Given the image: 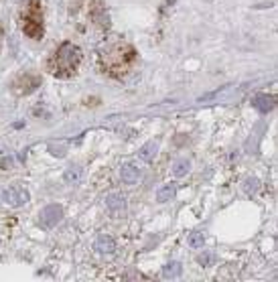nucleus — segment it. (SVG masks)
I'll return each instance as SVG.
<instances>
[{
    "label": "nucleus",
    "mask_w": 278,
    "mask_h": 282,
    "mask_svg": "<svg viewBox=\"0 0 278 282\" xmlns=\"http://www.w3.org/2000/svg\"><path fill=\"white\" fill-rule=\"evenodd\" d=\"M96 250L100 254H114V250H116V242L112 236L108 234H102L98 240H96Z\"/></svg>",
    "instance_id": "nucleus-8"
},
{
    "label": "nucleus",
    "mask_w": 278,
    "mask_h": 282,
    "mask_svg": "<svg viewBox=\"0 0 278 282\" xmlns=\"http://www.w3.org/2000/svg\"><path fill=\"white\" fill-rule=\"evenodd\" d=\"M63 181L69 183V185H77L81 181V169L79 167H69L63 175Z\"/></svg>",
    "instance_id": "nucleus-14"
},
{
    "label": "nucleus",
    "mask_w": 278,
    "mask_h": 282,
    "mask_svg": "<svg viewBox=\"0 0 278 282\" xmlns=\"http://www.w3.org/2000/svg\"><path fill=\"white\" fill-rule=\"evenodd\" d=\"M79 61H81V49L77 45L65 41L55 51L53 59L49 61V69L57 77H69V75L75 73Z\"/></svg>",
    "instance_id": "nucleus-1"
},
{
    "label": "nucleus",
    "mask_w": 278,
    "mask_h": 282,
    "mask_svg": "<svg viewBox=\"0 0 278 282\" xmlns=\"http://www.w3.org/2000/svg\"><path fill=\"white\" fill-rule=\"evenodd\" d=\"M120 177H122V181H124L126 185H134L140 179V169L134 163H126V165H122Z\"/></svg>",
    "instance_id": "nucleus-7"
},
{
    "label": "nucleus",
    "mask_w": 278,
    "mask_h": 282,
    "mask_svg": "<svg viewBox=\"0 0 278 282\" xmlns=\"http://www.w3.org/2000/svg\"><path fill=\"white\" fill-rule=\"evenodd\" d=\"M244 189H246V193H248V195L256 193V189H258V179H246V181H244Z\"/></svg>",
    "instance_id": "nucleus-17"
},
{
    "label": "nucleus",
    "mask_w": 278,
    "mask_h": 282,
    "mask_svg": "<svg viewBox=\"0 0 278 282\" xmlns=\"http://www.w3.org/2000/svg\"><path fill=\"white\" fill-rule=\"evenodd\" d=\"M181 272H183V266H181L179 262H169V264L163 268V274H165L167 278H177V276H181Z\"/></svg>",
    "instance_id": "nucleus-15"
},
{
    "label": "nucleus",
    "mask_w": 278,
    "mask_h": 282,
    "mask_svg": "<svg viewBox=\"0 0 278 282\" xmlns=\"http://www.w3.org/2000/svg\"><path fill=\"white\" fill-rule=\"evenodd\" d=\"M102 61L112 73H124L134 61V49L126 41H112L104 47Z\"/></svg>",
    "instance_id": "nucleus-2"
},
{
    "label": "nucleus",
    "mask_w": 278,
    "mask_h": 282,
    "mask_svg": "<svg viewBox=\"0 0 278 282\" xmlns=\"http://www.w3.org/2000/svg\"><path fill=\"white\" fill-rule=\"evenodd\" d=\"M10 165H12V161H10V159H2V163H0V167H2V169L10 167Z\"/></svg>",
    "instance_id": "nucleus-19"
},
{
    "label": "nucleus",
    "mask_w": 278,
    "mask_h": 282,
    "mask_svg": "<svg viewBox=\"0 0 278 282\" xmlns=\"http://www.w3.org/2000/svg\"><path fill=\"white\" fill-rule=\"evenodd\" d=\"M175 193H177V185L175 183H167V185H163L161 189L157 191V201L167 203V201H171L175 197Z\"/></svg>",
    "instance_id": "nucleus-11"
},
{
    "label": "nucleus",
    "mask_w": 278,
    "mask_h": 282,
    "mask_svg": "<svg viewBox=\"0 0 278 282\" xmlns=\"http://www.w3.org/2000/svg\"><path fill=\"white\" fill-rule=\"evenodd\" d=\"M213 260H215V256H213V254H207V252H205V254H201V256L197 258V262H199L201 266H211V264H213Z\"/></svg>",
    "instance_id": "nucleus-18"
},
{
    "label": "nucleus",
    "mask_w": 278,
    "mask_h": 282,
    "mask_svg": "<svg viewBox=\"0 0 278 282\" xmlns=\"http://www.w3.org/2000/svg\"><path fill=\"white\" fill-rule=\"evenodd\" d=\"M157 152H159V142H154V140H150V142H146L144 146H140V150H138V156L142 161H146V163H150L154 156H157Z\"/></svg>",
    "instance_id": "nucleus-9"
},
{
    "label": "nucleus",
    "mask_w": 278,
    "mask_h": 282,
    "mask_svg": "<svg viewBox=\"0 0 278 282\" xmlns=\"http://www.w3.org/2000/svg\"><path fill=\"white\" fill-rule=\"evenodd\" d=\"M61 219H63V207L61 205H47V207H43L41 209V213H39V224H41V228H45V230H51V228H55Z\"/></svg>",
    "instance_id": "nucleus-4"
},
{
    "label": "nucleus",
    "mask_w": 278,
    "mask_h": 282,
    "mask_svg": "<svg viewBox=\"0 0 278 282\" xmlns=\"http://www.w3.org/2000/svg\"><path fill=\"white\" fill-rule=\"evenodd\" d=\"M203 242H205V238H203L201 232H195V234H191V238H189V246H191V248H201Z\"/></svg>",
    "instance_id": "nucleus-16"
},
{
    "label": "nucleus",
    "mask_w": 278,
    "mask_h": 282,
    "mask_svg": "<svg viewBox=\"0 0 278 282\" xmlns=\"http://www.w3.org/2000/svg\"><path fill=\"white\" fill-rule=\"evenodd\" d=\"M22 30H24V35H28L30 39L43 37V20H41V12H39V0H33V6L28 8V12L24 16Z\"/></svg>",
    "instance_id": "nucleus-3"
},
{
    "label": "nucleus",
    "mask_w": 278,
    "mask_h": 282,
    "mask_svg": "<svg viewBox=\"0 0 278 282\" xmlns=\"http://www.w3.org/2000/svg\"><path fill=\"white\" fill-rule=\"evenodd\" d=\"M254 108L266 114V112H270L274 108V98L272 96H256L254 98Z\"/></svg>",
    "instance_id": "nucleus-12"
},
{
    "label": "nucleus",
    "mask_w": 278,
    "mask_h": 282,
    "mask_svg": "<svg viewBox=\"0 0 278 282\" xmlns=\"http://www.w3.org/2000/svg\"><path fill=\"white\" fill-rule=\"evenodd\" d=\"M189 169H191V163L187 161V159H179L175 165H173V175L175 177H185L189 173Z\"/></svg>",
    "instance_id": "nucleus-13"
},
{
    "label": "nucleus",
    "mask_w": 278,
    "mask_h": 282,
    "mask_svg": "<svg viewBox=\"0 0 278 282\" xmlns=\"http://www.w3.org/2000/svg\"><path fill=\"white\" fill-rule=\"evenodd\" d=\"M39 83H41V79L37 75L26 73V75H22L14 81V87H16V93H30L39 87Z\"/></svg>",
    "instance_id": "nucleus-6"
},
{
    "label": "nucleus",
    "mask_w": 278,
    "mask_h": 282,
    "mask_svg": "<svg viewBox=\"0 0 278 282\" xmlns=\"http://www.w3.org/2000/svg\"><path fill=\"white\" fill-rule=\"evenodd\" d=\"M28 199H30V193L20 185H12L2 193V201L6 205H10V207H20V205L28 203Z\"/></svg>",
    "instance_id": "nucleus-5"
},
{
    "label": "nucleus",
    "mask_w": 278,
    "mask_h": 282,
    "mask_svg": "<svg viewBox=\"0 0 278 282\" xmlns=\"http://www.w3.org/2000/svg\"><path fill=\"white\" fill-rule=\"evenodd\" d=\"M124 205H126V199L122 197L120 193H112V195L106 197V207H108L112 213L122 211V209H124Z\"/></svg>",
    "instance_id": "nucleus-10"
}]
</instances>
